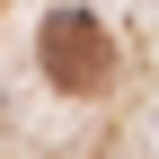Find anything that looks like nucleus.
Returning a JSON list of instances; mask_svg holds the SVG:
<instances>
[{
	"label": "nucleus",
	"mask_w": 159,
	"mask_h": 159,
	"mask_svg": "<svg viewBox=\"0 0 159 159\" xmlns=\"http://www.w3.org/2000/svg\"><path fill=\"white\" fill-rule=\"evenodd\" d=\"M35 53H44V80H53L62 97H97V89L115 80V35L97 27L89 9H62V18L44 27Z\"/></svg>",
	"instance_id": "nucleus-1"
}]
</instances>
